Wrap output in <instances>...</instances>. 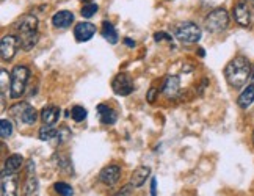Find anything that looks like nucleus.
Here are the masks:
<instances>
[{"instance_id":"ddd939ff","label":"nucleus","mask_w":254,"mask_h":196,"mask_svg":"<svg viewBox=\"0 0 254 196\" xmlns=\"http://www.w3.org/2000/svg\"><path fill=\"white\" fill-rule=\"evenodd\" d=\"M149 176H151L149 166H138V168H136L130 176V185L133 189H138L146 182V179H148Z\"/></svg>"},{"instance_id":"a878e982","label":"nucleus","mask_w":254,"mask_h":196,"mask_svg":"<svg viewBox=\"0 0 254 196\" xmlns=\"http://www.w3.org/2000/svg\"><path fill=\"white\" fill-rule=\"evenodd\" d=\"M11 133H13V124H11V121L2 120V123H0V135H2V138L6 140L8 136H11Z\"/></svg>"},{"instance_id":"c9c22d12","label":"nucleus","mask_w":254,"mask_h":196,"mask_svg":"<svg viewBox=\"0 0 254 196\" xmlns=\"http://www.w3.org/2000/svg\"><path fill=\"white\" fill-rule=\"evenodd\" d=\"M198 54H199L201 57H204V49H199V52H198Z\"/></svg>"},{"instance_id":"9b49d317","label":"nucleus","mask_w":254,"mask_h":196,"mask_svg":"<svg viewBox=\"0 0 254 196\" xmlns=\"http://www.w3.org/2000/svg\"><path fill=\"white\" fill-rule=\"evenodd\" d=\"M2 196H17V179L14 173L2 171Z\"/></svg>"},{"instance_id":"a211bd4d","label":"nucleus","mask_w":254,"mask_h":196,"mask_svg":"<svg viewBox=\"0 0 254 196\" xmlns=\"http://www.w3.org/2000/svg\"><path fill=\"white\" fill-rule=\"evenodd\" d=\"M253 102H254V86L250 85V86H247L245 90L242 91V94L239 96L237 104H239L240 109L245 110V109H248V107H250Z\"/></svg>"},{"instance_id":"e433bc0d","label":"nucleus","mask_w":254,"mask_h":196,"mask_svg":"<svg viewBox=\"0 0 254 196\" xmlns=\"http://www.w3.org/2000/svg\"><path fill=\"white\" fill-rule=\"evenodd\" d=\"M253 143H254V132H253Z\"/></svg>"},{"instance_id":"412c9836","label":"nucleus","mask_w":254,"mask_h":196,"mask_svg":"<svg viewBox=\"0 0 254 196\" xmlns=\"http://www.w3.org/2000/svg\"><path fill=\"white\" fill-rule=\"evenodd\" d=\"M38 192V179L35 178V174L28 173V178L24 185V195L25 196H35Z\"/></svg>"},{"instance_id":"f8f14e48","label":"nucleus","mask_w":254,"mask_h":196,"mask_svg":"<svg viewBox=\"0 0 254 196\" xmlns=\"http://www.w3.org/2000/svg\"><path fill=\"white\" fill-rule=\"evenodd\" d=\"M181 90V80L178 75H168L165 78V82L162 85V93L168 97V99H173L179 94Z\"/></svg>"},{"instance_id":"39448f33","label":"nucleus","mask_w":254,"mask_h":196,"mask_svg":"<svg viewBox=\"0 0 254 196\" xmlns=\"http://www.w3.org/2000/svg\"><path fill=\"white\" fill-rule=\"evenodd\" d=\"M19 46H21L19 38H16L13 35H5L2 38V43H0V55H2V60L3 62L13 60Z\"/></svg>"},{"instance_id":"4468645a","label":"nucleus","mask_w":254,"mask_h":196,"mask_svg":"<svg viewBox=\"0 0 254 196\" xmlns=\"http://www.w3.org/2000/svg\"><path fill=\"white\" fill-rule=\"evenodd\" d=\"M74 22V14L71 11H58L52 16V24L55 28H67Z\"/></svg>"},{"instance_id":"7c9ffc66","label":"nucleus","mask_w":254,"mask_h":196,"mask_svg":"<svg viewBox=\"0 0 254 196\" xmlns=\"http://www.w3.org/2000/svg\"><path fill=\"white\" fill-rule=\"evenodd\" d=\"M157 96H159V90H157V88H149L148 94H146V99H148L152 104V102H155V97H157Z\"/></svg>"},{"instance_id":"c85d7f7f","label":"nucleus","mask_w":254,"mask_h":196,"mask_svg":"<svg viewBox=\"0 0 254 196\" xmlns=\"http://www.w3.org/2000/svg\"><path fill=\"white\" fill-rule=\"evenodd\" d=\"M154 39H155L157 43H162V41H171L173 38H171L168 33H165V32H157V33L154 35Z\"/></svg>"},{"instance_id":"aec40b11","label":"nucleus","mask_w":254,"mask_h":196,"mask_svg":"<svg viewBox=\"0 0 254 196\" xmlns=\"http://www.w3.org/2000/svg\"><path fill=\"white\" fill-rule=\"evenodd\" d=\"M102 36L110 44H116V43H118V32H116L115 25L112 22H109V21H104L102 22Z\"/></svg>"},{"instance_id":"9d476101","label":"nucleus","mask_w":254,"mask_h":196,"mask_svg":"<svg viewBox=\"0 0 254 196\" xmlns=\"http://www.w3.org/2000/svg\"><path fill=\"white\" fill-rule=\"evenodd\" d=\"M16 30L19 32V35L38 32V17L33 14H24L16 22Z\"/></svg>"},{"instance_id":"4be33fe9","label":"nucleus","mask_w":254,"mask_h":196,"mask_svg":"<svg viewBox=\"0 0 254 196\" xmlns=\"http://www.w3.org/2000/svg\"><path fill=\"white\" fill-rule=\"evenodd\" d=\"M36 120H38L36 110L33 109L32 105L27 104L24 112H22V115H21V123H24V124H33V123H36Z\"/></svg>"},{"instance_id":"473e14b6","label":"nucleus","mask_w":254,"mask_h":196,"mask_svg":"<svg viewBox=\"0 0 254 196\" xmlns=\"http://www.w3.org/2000/svg\"><path fill=\"white\" fill-rule=\"evenodd\" d=\"M151 195L157 196V181H155V179L151 181Z\"/></svg>"},{"instance_id":"0eeeda50","label":"nucleus","mask_w":254,"mask_h":196,"mask_svg":"<svg viewBox=\"0 0 254 196\" xmlns=\"http://www.w3.org/2000/svg\"><path fill=\"white\" fill-rule=\"evenodd\" d=\"M120 178H121V168L118 165H109L102 168V171L99 173V181L104 185H109V187L118 182Z\"/></svg>"},{"instance_id":"f257e3e1","label":"nucleus","mask_w":254,"mask_h":196,"mask_svg":"<svg viewBox=\"0 0 254 196\" xmlns=\"http://www.w3.org/2000/svg\"><path fill=\"white\" fill-rule=\"evenodd\" d=\"M251 71L253 69L248 58L239 55L228 63L226 69H224V77L232 88H242L251 77Z\"/></svg>"},{"instance_id":"dca6fc26","label":"nucleus","mask_w":254,"mask_h":196,"mask_svg":"<svg viewBox=\"0 0 254 196\" xmlns=\"http://www.w3.org/2000/svg\"><path fill=\"white\" fill-rule=\"evenodd\" d=\"M22 165H24V157L21 154H13L5 160L2 171H5V173H17L19 170H21Z\"/></svg>"},{"instance_id":"7ed1b4c3","label":"nucleus","mask_w":254,"mask_h":196,"mask_svg":"<svg viewBox=\"0 0 254 196\" xmlns=\"http://www.w3.org/2000/svg\"><path fill=\"white\" fill-rule=\"evenodd\" d=\"M204 25L210 33H220L229 25V13L224 8H217L204 19Z\"/></svg>"},{"instance_id":"bb28decb","label":"nucleus","mask_w":254,"mask_h":196,"mask_svg":"<svg viewBox=\"0 0 254 196\" xmlns=\"http://www.w3.org/2000/svg\"><path fill=\"white\" fill-rule=\"evenodd\" d=\"M71 116H72V120L75 123H82L86 118V110L80 105H75V107H72V110H71Z\"/></svg>"},{"instance_id":"f704fd0d","label":"nucleus","mask_w":254,"mask_h":196,"mask_svg":"<svg viewBox=\"0 0 254 196\" xmlns=\"http://www.w3.org/2000/svg\"><path fill=\"white\" fill-rule=\"evenodd\" d=\"M250 80H251V85L254 86V67H253V71H251V77H250Z\"/></svg>"},{"instance_id":"4c0bfd02","label":"nucleus","mask_w":254,"mask_h":196,"mask_svg":"<svg viewBox=\"0 0 254 196\" xmlns=\"http://www.w3.org/2000/svg\"><path fill=\"white\" fill-rule=\"evenodd\" d=\"M170 2H171V0H170Z\"/></svg>"},{"instance_id":"c756f323","label":"nucleus","mask_w":254,"mask_h":196,"mask_svg":"<svg viewBox=\"0 0 254 196\" xmlns=\"http://www.w3.org/2000/svg\"><path fill=\"white\" fill-rule=\"evenodd\" d=\"M6 82L11 83V75L6 72V69H2V83H0V86H2V93L5 91V88H6Z\"/></svg>"},{"instance_id":"393cba45","label":"nucleus","mask_w":254,"mask_h":196,"mask_svg":"<svg viewBox=\"0 0 254 196\" xmlns=\"http://www.w3.org/2000/svg\"><path fill=\"white\" fill-rule=\"evenodd\" d=\"M97 11H99V6H97V3H91V2H90V3L83 5L80 14H82L85 19H90V17H93Z\"/></svg>"},{"instance_id":"f3484780","label":"nucleus","mask_w":254,"mask_h":196,"mask_svg":"<svg viewBox=\"0 0 254 196\" xmlns=\"http://www.w3.org/2000/svg\"><path fill=\"white\" fill-rule=\"evenodd\" d=\"M41 118H43L44 124H52L54 126L58 121V118H60V109L55 107V105H47L41 112Z\"/></svg>"},{"instance_id":"b1692460","label":"nucleus","mask_w":254,"mask_h":196,"mask_svg":"<svg viewBox=\"0 0 254 196\" xmlns=\"http://www.w3.org/2000/svg\"><path fill=\"white\" fill-rule=\"evenodd\" d=\"M54 189L55 192L60 195V196H72L74 195V190L69 184H66V182H57L54 185Z\"/></svg>"},{"instance_id":"f03ea898","label":"nucleus","mask_w":254,"mask_h":196,"mask_svg":"<svg viewBox=\"0 0 254 196\" xmlns=\"http://www.w3.org/2000/svg\"><path fill=\"white\" fill-rule=\"evenodd\" d=\"M28 77H30V71H28L27 66H16L11 71V83H9V96L13 99H19L24 91L28 82Z\"/></svg>"},{"instance_id":"6ab92c4d","label":"nucleus","mask_w":254,"mask_h":196,"mask_svg":"<svg viewBox=\"0 0 254 196\" xmlns=\"http://www.w3.org/2000/svg\"><path fill=\"white\" fill-rule=\"evenodd\" d=\"M38 39H40L38 32L19 35V43H21V47L24 49V51H30V49H33L38 44Z\"/></svg>"},{"instance_id":"2f4dec72","label":"nucleus","mask_w":254,"mask_h":196,"mask_svg":"<svg viewBox=\"0 0 254 196\" xmlns=\"http://www.w3.org/2000/svg\"><path fill=\"white\" fill-rule=\"evenodd\" d=\"M130 187L132 185H126V187L121 189V192H118L115 196H130Z\"/></svg>"},{"instance_id":"5701e85b","label":"nucleus","mask_w":254,"mask_h":196,"mask_svg":"<svg viewBox=\"0 0 254 196\" xmlns=\"http://www.w3.org/2000/svg\"><path fill=\"white\" fill-rule=\"evenodd\" d=\"M40 140L43 141H49V140H52L55 138V135H57V129L52 126V124H44L41 129H40Z\"/></svg>"},{"instance_id":"6e6552de","label":"nucleus","mask_w":254,"mask_h":196,"mask_svg":"<svg viewBox=\"0 0 254 196\" xmlns=\"http://www.w3.org/2000/svg\"><path fill=\"white\" fill-rule=\"evenodd\" d=\"M234 19H236V22L242 27H248L250 22H251V11L247 5L245 0H240V2L236 3L234 6Z\"/></svg>"},{"instance_id":"cd10ccee","label":"nucleus","mask_w":254,"mask_h":196,"mask_svg":"<svg viewBox=\"0 0 254 196\" xmlns=\"http://www.w3.org/2000/svg\"><path fill=\"white\" fill-rule=\"evenodd\" d=\"M55 138H58V144H62V143H64L67 138H71V132H69V129L67 127H62V129H58L57 131V135H55Z\"/></svg>"},{"instance_id":"1a4fd4ad","label":"nucleus","mask_w":254,"mask_h":196,"mask_svg":"<svg viewBox=\"0 0 254 196\" xmlns=\"http://www.w3.org/2000/svg\"><path fill=\"white\" fill-rule=\"evenodd\" d=\"M96 25L91 22H80L74 27V36L79 43H86L94 36Z\"/></svg>"},{"instance_id":"2eb2a0df","label":"nucleus","mask_w":254,"mask_h":196,"mask_svg":"<svg viewBox=\"0 0 254 196\" xmlns=\"http://www.w3.org/2000/svg\"><path fill=\"white\" fill-rule=\"evenodd\" d=\"M97 112H99L101 123L105 124V126H112V124L116 123V120H118V115H116V112L113 109H110V107L104 105V104L97 105Z\"/></svg>"},{"instance_id":"20e7f679","label":"nucleus","mask_w":254,"mask_h":196,"mask_svg":"<svg viewBox=\"0 0 254 196\" xmlns=\"http://www.w3.org/2000/svg\"><path fill=\"white\" fill-rule=\"evenodd\" d=\"M176 38L187 44L198 43L201 39V28L194 22H182L176 27Z\"/></svg>"},{"instance_id":"423d86ee","label":"nucleus","mask_w":254,"mask_h":196,"mask_svg":"<svg viewBox=\"0 0 254 196\" xmlns=\"http://www.w3.org/2000/svg\"><path fill=\"white\" fill-rule=\"evenodd\" d=\"M112 88H113L115 94H118V96H129L135 90L132 78L127 75V74H118V75H115L113 82H112Z\"/></svg>"},{"instance_id":"72a5a7b5","label":"nucleus","mask_w":254,"mask_h":196,"mask_svg":"<svg viewBox=\"0 0 254 196\" xmlns=\"http://www.w3.org/2000/svg\"><path fill=\"white\" fill-rule=\"evenodd\" d=\"M124 43H126L127 46H129V47H133V46H135V41H132V39H129V38H126V39H124Z\"/></svg>"}]
</instances>
